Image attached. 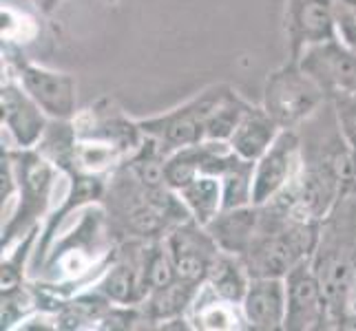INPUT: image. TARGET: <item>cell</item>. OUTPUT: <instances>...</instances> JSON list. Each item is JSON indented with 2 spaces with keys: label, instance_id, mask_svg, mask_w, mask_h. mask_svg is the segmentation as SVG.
<instances>
[{
  "label": "cell",
  "instance_id": "f546056e",
  "mask_svg": "<svg viewBox=\"0 0 356 331\" xmlns=\"http://www.w3.org/2000/svg\"><path fill=\"white\" fill-rule=\"evenodd\" d=\"M332 14L337 38L356 51V0H334Z\"/></svg>",
  "mask_w": 356,
  "mask_h": 331
},
{
  "label": "cell",
  "instance_id": "3957f363",
  "mask_svg": "<svg viewBox=\"0 0 356 331\" xmlns=\"http://www.w3.org/2000/svg\"><path fill=\"white\" fill-rule=\"evenodd\" d=\"M312 267L327 303L330 329L352 327V294L356 287V177L348 181L341 197L318 228Z\"/></svg>",
  "mask_w": 356,
  "mask_h": 331
},
{
  "label": "cell",
  "instance_id": "277c9868",
  "mask_svg": "<svg viewBox=\"0 0 356 331\" xmlns=\"http://www.w3.org/2000/svg\"><path fill=\"white\" fill-rule=\"evenodd\" d=\"M115 245L102 203H91L78 212V223L67 235H58L31 278L58 298L73 296L100 278Z\"/></svg>",
  "mask_w": 356,
  "mask_h": 331
},
{
  "label": "cell",
  "instance_id": "ac0fdd59",
  "mask_svg": "<svg viewBox=\"0 0 356 331\" xmlns=\"http://www.w3.org/2000/svg\"><path fill=\"white\" fill-rule=\"evenodd\" d=\"M334 0H286L284 35L288 58L297 60L308 44L334 38Z\"/></svg>",
  "mask_w": 356,
  "mask_h": 331
},
{
  "label": "cell",
  "instance_id": "83f0119b",
  "mask_svg": "<svg viewBox=\"0 0 356 331\" xmlns=\"http://www.w3.org/2000/svg\"><path fill=\"white\" fill-rule=\"evenodd\" d=\"M252 175H254V162L239 159L237 164H232L219 177L222 179V194H224L222 210H235V207L252 205Z\"/></svg>",
  "mask_w": 356,
  "mask_h": 331
},
{
  "label": "cell",
  "instance_id": "e0dca14e",
  "mask_svg": "<svg viewBox=\"0 0 356 331\" xmlns=\"http://www.w3.org/2000/svg\"><path fill=\"white\" fill-rule=\"evenodd\" d=\"M0 121L18 148H35L49 126V117L40 104L22 89V84L7 73L0 84Z\"/></svg>",
  "mask_w": 356,
  "mask_h": 331
},
{
  "label": "cell",
  "instance_id": "8992f818",
  "mask_svg": "<svg viewBox=\"0 0 356 331\" xmlns=\"http://www.w3.org/2000/svg\"><path fill=\"white\" fill-rule=\"evenodd\" d=\"M16 173V205L0 232V250H9L29 230L42 226L47 219L58 179L65 177L60 168L44 157L38 148H18L9 146Z\"/></svg>",
  "mask_w": 356,
  "mask_h": 331
},
{
  "label": "cell",
  "instance_id": "d4e9b609",
  "mask_svg": "<svg viewBox=\"0 0 356 331\" xmlns=\"http://www.w3.org/2000/svg\"><path fill=\"white\" fill-rule=\"evenodd\" d=\"M179 199L186 205L191 219L197 223L208 226L211 221L222 212L224 194H222V179L215 175H200L177 190Z\"/></svg>",
  "mask_w": 356,
  "mask_h": 331
},
{
  "label": "cell",
  "instance_id": "6da1fadb",
  "mask_svg": "<svg viewBox=\"0 0 356 331\" xmlns=\"http://www.w3.org/2000/svg\"><path fill=\"white\" fill-rule=\"evenodd\" d=\"M166 153L146 137L106 179L102 207L115 243L162 241L191 214L166 181Z\"/></svg>",
  "mask_w": 356,
  "mask_h": 331
},
{
  "label": "cell",
  "instance_id": "ffe728a7",
  "mask_svg": "<svg viewBox=\"0 0 356 331\" xmlns=\"http://www.w3.org/2000/svg\"><path fill=\"white\" fill-rule=\"evenodd\" d=\"M241 312L248 329L279 331L286 323V280L284 278H250L241 300Z\"/></svg>",
  "mask_w": 356,
  "mask_h": 331
},
{
  "label": "cell",
  "instance_id": "5bb4252c",
  "mask_svg": "<svg viewBox=\"0 0 356 331\" xmlns=\"http://www.w3.org/2000/svg\"><path fill=\"white\" fill-rule=\"evenodd\" d=\"M286 280V331L330 329L327 303L312 261H303L284 276Z\"/></svg>",
  "mask_w": 356,
  "mask_h": 331
},
{
  "label": "cell",
  "instance_id": "9a60e30c",
  "mask_svg": "<svg viewBox=\"0 0 356 331\" xmlns=\"http://www.w3.org/2000/svg\"><path fill=\"white\" fill-rule=\"evenodd\" d=\"M301 164V139L297 128H284L275 144L254 162L252 205H266L284 192Z\"/></svg>",
  "mask_w": 356,
  "mask_h": 331
},
{
  "label": "cell",
  "instance_id": "7c38bea8",
  "mask_svg": "<svg viewBox=\"0 0 356 331\" xmlns=\"http://www.w3.org/2000/svg\"><path fill=\"white\" fill-rule=\"evenodd\" d=\"M297 62L321 87L330 102L343 95H356V51L337 35L308 44Z\"/></svg>",
  "mask_w": 356,
  "mask_h": 331
},
{
  "label": "cell",
  "instance_id": "9c48e42d",
  "mask_svg": "<svg viewBox=\"0 0 356 331\" xmlns=\"http://www.w3.org/2000/svg\"><path fill=\"white\" fill-rule=\"evenodd\" d=\"M3 65L51 119H73L78 115V82L71 73L33 62L14 42H3Z\"/></svg>",
  "mask_w": 356,
  "mask_h": 331
},
{
  "label": "cell",
  "instance_id": "2e32d148",
  "mask_svg": "<svg viewBox=\"0 0 356 331\" xmlns=\"http://www.w3.org/2000/svg\"><path fill=\"white\" fill-rule=\"evenodd\" d=\"M69 181V188L65 192V199L60 201V205L54 212H49L44 223L40 226V235L38 243H35V252L31 259V276L38 272L40 265L44 263L49 250H51L54 241L58 239L60 230L67 223L69 217H76L82 207H87L91 203H102L104 190H106V179L108 175H91V173H80V170H73V173L65 175Z\"/></svg>",
  "mask_w": 356,
  "mask_h": 331
},
{
  "label": "cell",
  "instance_id": "484cf974",
  "mask_svg": "<svg viewBox=\"0 0 356 331\" xmlns=\"http://www.w3.org/2000/svg\"><path fill=\"white\" fill-rule=\"evenodd\" d=\"M38 235H40V226L29 230L18 243H14L9 250L3 252V261H0V291L18 287L31 278L29 269L35 252V243H38Z\"/></svg>",
  "mask_w": 356,
  "mask_h": 331
},
{
  "label": "cell",
  "instance_id": "1f68e13d",
  "mask_svg": "<svg viewBox=\"0 0 356 331\" xmlns=\"http://www.w3.org/2000/svg\"><path fill=\"white\" fill-rule=\"evenodd\" d=\"M29 3H31V7L38 11L40 16H51V14H56V11H58V7L63 5V0H29ZM104 3L115 5L118 0H104Z\"/></svg>",
  "mask_w": 356,
  "mask_h": 331
},
{
  "label": "cell",
  "instance_id": "cb8c5ba5",
  "mask_svg": "<svg viewBox=\"0 0 356 331\" xmlns=\"http://www.w3.org/2000/svg\"><path fill=\"white\" fill-rule=\"evenodd\" d=\"M250 278L252 276L241 256L230 254V252H219L211 272L206 276V285L211 287L219 298L241 305L245 291H248Z\"/></svg>",
  "mask_w": 356,
  "mask_h": 331
},
{
  "label": "cell",
  "instance_id": "30bf717a",
  "mask_svg": "<svg viewBox=\"0 0 356 331\" xmlns=\"http://www.w3.org/2000/svg\"><path fill=\"white\" fill-rule=\"evenodd\" d=\"M73 128L78 139L111 146L124 157L133 155L146 139L140 119L129 117L111 95L97 97L84 110H78L73 117Z\"/></svg>",
  "mask_w": 356,
  "mask_h": 331
},
{
  "label": "cell",
  "instance_id": "44dd1931",
  "mask_svg": "<svg viewBox=\"0 0 356 331\" xmlns=\"http://www.w3.org/2000/svg\"><path fill=\"white\" fill-rule=\"evenodd\" d=\"M281 130L284 128L268 115V110L261 104L259 106L250 104L248 110L243 113L239 126L232 133V137L228 139V144L241 159L257 162L275 144Z\"/></svg>",
  "mask_w": 356,
  "mask_h": 331
},
{
  "label": "cell",
  "instance_id": "5b68a950",
  "mask_svg": "<svg viewBox=\"0 0 356 331\" xmlns=\"http://www.w3.org/2000/svg\"><path fill=\"white\" fill-rule=\"evenodd\" d=\"M321 221L301 219L279 199L259 205V223L241 256L252 278H284L292 267L312 259Z\"/></svg>",
  "mask_w": 356,
  "mask_h": 331
},
{
  "label": "cell",
  "instance_id": "4fadbf2b",
  "mask_svg": "<svg viewBox=\"0 0 356 331\" xmlns=\"http://www.w3.org/2000/svg\"><path fill=\"white\" fill-rule=\"evenodd\" d=\"M164 245L173 261L177 278L195 287H202L206 283L208 272L222 252L208 228L197 223L195 219L184 221L170 230L164 237Z\"/></svg>",
  "mask_w": 356,
  "mask_h": 331
},
{
  "label": "cell",
  "instance_id": "d6a6232c",
  "mask_svg": "<svg viewBox=\"0 0 356 331\" xmlns=\"http://www.w3.org/2000/svg\"><path fill=\"white\" fill-rule=\"evenodd\" d=\"M352 327L356 331V287H354V294H352Z\"/></svg>",
  "mask_w": 356,
  "mask_h": 331
},
{
  "label": "cell",
  "instance_id": "7402d4cb",
  "mask_svg": "<svg viewBox=\"0 0 356 331\" xmlns=\"http://www.w3.org/2000/svg\"><path fill=\"white\" fill-rule=\"evenodd\" d=\"M257 223H259V205H245L235 210H222L206 228L219 250L243 256L250 248Z\"/></svg>",
  "mask_w": 356,
  "mask_h": 331
},
{
  "label": "cell",
  "instance_id": "52a82bcc",
  "mask_svg": "<svg viewBox=\"0 0 356 331\" xmlns=\"http://www.w3.org/2000/svg\"><path fill=\"white\" fill-rule=\"evenodd\" d=\"M230 91V84H211L202 93H197L175 108L166 110V113L142 117L140 126L146 137H153L164 148V153L170 155L184 148V146L206 139L208 121H211L213 113L226 100Z\"/></svg>",
  "mask_w": 356,
  "mask_h": 331
},
{
  "label": "cell",
  "instance_id": "603a6c76",
  "mask_svg": "<svg viewBox=\"0 0 356 331\" xmlns=\"http://www.w3.org/2000/svg\"><path fill=\"white\" fill-rule=\"evenodd\" d=\"M188 321H191L193 329H202V331L248 329L243 312H241V305L219 298L206 283L200 287L197 296H195V300L191 305Z\"/></svg>",
  "mask_w": 356,
  "mask_h": 331
},
{
  "label": "cell",
  "instance_id": "ba28073f",
  "mask_svg": "<svg viewBox=\"0 0 356 331\" xmlns=\"http://www.w3.org/2000/svg\"><path fill=\"white\" fill-rule=\"evenodd\" d=\"M327 102L321 87L301 69L297 60L288 58L286 65L268 73L261 106L281 128L303 126Z\"/></svg>",
  "mask_w": 356,
  "mask_h": 331
},
{
  "label": "cell",
  "instance_id": "7a4b0ae2",
  "mask_svg": "<svg viewBox=\"0 0 356 331\" xmlns=\"http://www.w3.org/2000/svg\"><path fill=\"white\" fill-rule=\"evenodd\" d=\"M299 130L301 164L290 186L279 194V201L301 219L321 221L348 181L354 179L350 151L343 139L332 102H327Z\"/></svg>",
  "mask_w": 356,
  "mask_h": 331
},
{
  "label": "cell",
  "instance_id": "f1b7e54d",
  "mask_svg": "<svg viewBox=\"0 0 356 331\" xmlns=\"http://www.w3.org/2000/svg\"><path fill=\"white\" fill-rule=\"evenodd\" d=\"M334 113H337V121L343 139H346V146L350 151V159H352V168L356 175V95H343L332 100Z\"/></svg>",
  "mask_w": 356,
  "mask_h": 331
},
{
  "label": "cell",
  "instance_id": "8fae6325",
  "mask_svg": "<svg viewBox=\"0 0 356 331\" xmlns=\"http://www.w3.org/2000/svg\"><path fill=\"white\" fill-rule=\"evenodd\" d=\"M151 241H122L118 243L104 272L91 285L113 305H142L146 287V254Z\"/></svg>",
  "mask_w": 356,
  "mask_h": 331
},
{
  "label": "cell",
  "instance_id": "4316f807",
  "mask_svg": "<svg viewBox=\"0 0 356 331\" xmlns=\"http://www.w3.org/2000/svg\"><path fill=\"white\" fill-rule=\"evenodd\" d=\"M38 309H40V300L31 278L18 287L0 291V323H3V329L7 331L18 329L20 323H24Z\"/></svg>",
  "mask_w": 356,
  "mask_h": 331
},
{
  "label": "cell",
  "instance_id": "d6986e66",
  "mask_svg": "<svg viewBox=\"0 0 356 331\" xmlns=\"http://www.w3.org/2000/svg\"><path fill=\"white\" fill-rule=\"evenodd\" d=\"M239 155L230 148L228 142L204 139L197 144L184 146L166 157V181L175 192L200 175L222 177L226 170L239 162Z\"/></svg>",
  "mask_w": 356,
  "mask_h": 331
},
{
  "label": "cell",
  "instance_id": "4dcf8cb0",
  "mask_svg": "<svg viewBox=\"0 0 356 331\" xmlns=\"http://www.w3.org/2000/svg\"><path fill=\"white\" fill-rule=\"evenodd\" d=\"M16 197V173H14V162H11L9 146L3 144L0 148V199H3V210L5 205Z\"/></svg>",
  "mask_w": 356,
  "mask_h": 331
}]
</instances>
